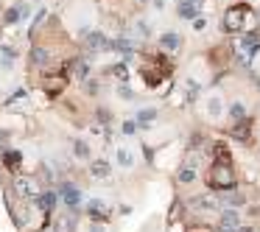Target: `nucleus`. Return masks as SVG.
I'll use <instances>...</instances> for the list:
<instances>
[{"label":"nucleus","mask_w":260,"mask_h":232,"mask_svg":"<svg viewBox=\"0 0 260 232\" xmlns=\"http://www.w3.org/2000/svg\"><path fill=\"white\" fill-rule=\"evenodd\" d=\"M252 25H255V14L249 6H232V9H226L224 14V28L229 34H241V31H252Z\"/></svg>","instance_id":"f257e3e1"},{"label":"nucleus","mask_w":260,"mask_h":232,"mask_svg":"<svg viewBox=\"0 0 260 232\" xmlns=\"http://www.w3.org/2000/svg\"><path fill=\"white\" fill-rule=\"evenodd\" d=\"M210 188L213 190H232L235 188V171L229 165V160H215L213 168H210Z\"/></svg>","instance_id":"f03ea898"},{"label":"nucleus","mask_w":260,"mask_h":232,"mask_svg":"<svg viewBox=\"0 0 260 232\" xmlns=\"http://www.w3.org/2000/svg\"><path fill=\"white\" fill-rule=\"evenodd\" d=\"M171 73V62H165L162 56H154L151 65H143V78H146L148 87H157L162 78H168Z\"/></svg>","instance_id":"7ed1b4c3"},{"label":"nucleus","mask_w":260,"mask_h":232,"mask_svg":"<svg viewBox=\"0 0 260 232\" xmlns=\"http://www.w3.org/2000/svg\"><path fill=\"white\" fill-rule=\"evenodd\" d=\"M260 48V36L255 31H249L246 36H241L235 42V51H238V59L243 62V65H249V59H252V54Z\"/></svg>","instance_id":"20e7f679"},{"label":"nucleus","mask_w":260,"mask_h":232,"mask_svg":"<svg viewBox=\"0 0 260 232\" xmlns=\"http://www.w3.org/2000/svg\"><path fill=\"white\" fill-rule=\"evenodd\" d=\"M191 207H193V210H204V213H215L218 207H221V199H218V196H213V193H207V196L193 199Z\"/></svg>","instance_id":"39448f33"},{"label":"nucleus","mask_w":260,"mask_h":232,"mask_svg":"<svg viewBox=\"0 0 260 232\" xmlns=\"http://www.w3.org/2000/svg\"><path fill=\"white\" fill-rule=\"evenodd\" d=\"M42 87H45V92L51 95V98H56L59 92L68 87V76H62V73H56V76H48Z\"/></svg>","instance_id":"423d86ee"},{"label":"nucleus","mask_w":260,"mask_h":232,"mask_svg":"<svg viewBox=\"0 0 260 232\" xmlns=\"http://www.w3.org/2000/svg\"><path fill=\"white\" fill-rule=\"evenodd\" d=\"M14 190H17L20 196H36V193H39V185H36V179H31V177H17Z\"/></svg>","instance_id":"0eeeda50"},{"label":"nucleus","mask_w":260,"mask_h":232,"mask_svg":"<svg viewBox=\"0 0 260 232\" xmlns=\"http://www.w3.org/2000/svg\"><path fill=\"white\" fill-rule=\"evenodd\" d=\"M87 213H90V218H95V221H106V218H109V207L98 199H92L90 204H87Z\"/></svg>","instance_id":"6e6552de"},{"label":"nucleus","mask_w":260,"mask_h":232,"mask_svg":"<svg viewBox=\"0 0 260 232\" xmlns=\"http://www.w3.org/2000/svg\"><path fill=\"white\" fill-rule=\"evenodd\" d=\"M238 227H241V215L235 210H226L221 215V232H235Z\"/></svg>","instance_id":"1a4fd4ad"},{"label":"nucleus","mask_w":260,"mask_h":232,"mask_svg":"<svg viewBox=\"0 0 260 232\" xmlns=\"http://www.w3.org/2000/svg\"><path fill=\"white\" fill-rule=\"evenodd\" d=\"M249 134H252V121H241L235 123V129H232V137L235 140H249Z\"/></svg>","instance_id":"9d476101"},{"label":"nucleus","mask_w":260,"mask_h":232,"mask_svg":"<svg viewBox=\"0 0 260 232\" xmlns=\"http://www.w3.org/2000/svg\"><path fill=\"white\" fill-rule=\"evenodd\" d=\"M87 48H92V51H104V48H109V39H106L104 34L92 31L90 36H87Z\"/></svg>","instance_id":"9b49d317"},{"label":"nucleus","mask_w":260,"mask_h":232,"mask_svg":"<svg viewBox=\"0 0 260 232\" xmlns=\"http://www.w3.org/2000/svg\"><path fill=\"white\" fill-rule=\"evenodd\" d=\"M79 188H73V185H65V188H62V201H65V204H68V207H76V204H79Z\"/></svg>","instance_id":"f8f14e48"},{"label":"nucleus","mask_w":260,"mask_h":232,"mask_svg":"<svg viewBox=\"0 0 260 232\" xmlns=\"http://www.w3.org/2000/svg\"><path fill=\"white\" fill-rule=\"evenodd\" d=\"M53 204H56V196H53L51 190H45V193L39 196V207H42V213H45V218L53 213Z\"/></svg>","instance_id":"ddd939ff"},{"label":"nucleus","mask_w":260,"mask_h":232,"mask_svg":"<svg viewBox=\"0 0 260 232\" xmlns=\"http://www.w3.org/2000/svg\"><path fill=\"white\" fill-rule=\"evenodd\" d=\"M31 62H34L36 67H42V65L51 62V54H48L45 48H34V51H31Z\"/></svg>","instance_id":"4468645a"},{"label":"nucleus","mask_w":260,"mask_h":232,"mask_svg":"<svg viewBox=\"0 0 260 232\" xmlns=\"http://www.w3.org/2000/svg\"><path fill=\"white\" fill-rule=\"evenodd\" d=\"M90 174H92V177H98V179H106V177H109V165H106L104 160H98V162H92Z\"/></svg>","instance_id":"2eb2a0df"},{"label":"nucleus","mask_w":260,"mask_h":232,"mask_svg":"<svg viewBox=\"0 0 260 232\" xmlns=\"http://www.w3.org/2000/svg\"><path fill=\"white\" fill-rule=\"evenodd\" d=\"M73 230H76V218L73 215H62L56 224V232H73Z\"/></svg>","instance_id":"dca6fc26"},{"label":"nucleus","mask_w":260,"mask_h":232,"mask_svg":"<svg viewBox=\"0 0 260 232\" xmlns=\"http://www.w3.org/2000/svg\"><path fill=\"white\" fill-rule=\"evenodd\" d=\"M3 162H6V168H12V171H17V165L23 162V157L17 154V151H6V157H3Z\"/></svg>","instance_id":"f3484780"},{"label":"nucleus","mask_w":260,"mask_h":232,"mask_svg":"<svg viewBox=\"0 0 260 232\" xmlns=\"http://www.w3.org/2000/svg\"><path fill=\"white\" fill-rule=\"evenodd\" d=\"M45 11H39V14H36V20H34V25H31V31H28V36H36V34H39V28H42V22H45Z\"/></svg>","instance_id":"a211bd4d"},{"label":"nucleus","mask_w":260,"mask_h":232,"mask_svg":"<svg viewBox=\"0 0 260 232\" xmlns=\"http://www.w3.org/2000/svg\"><path fill=\"white\" fill-rule=\"evenodd\" d=\"M213 154H215V160H229V148H226L224 143H215L213 145Z\"/></svg>","instance_id":"6ab92c4d"},{"label":"nucleus","mask_w":260,"mask_h":232,"mask_svg":"<svg viewBox=\"0 0 260 232\" xmlns=\"http://www.w3.org/2000/svg\"><path fill=\"white\" fill-rule=\"evenodd\" d=\"M162 45H165V48H179V36H176V34H165V36H162Z\"/></svg>","instance_id":"aec40b11"},{"label":"nucleus","mask_w":260,"mask_h":232,"mask_svg":"<svg viewBox=\"0 0 260 232\" xmlns=\"http://www.w3.org/2000/svg\"><path fill=\"white\" fill-rule=\"evenodd\" d=\"M193 177H196V174H193V165H185L179 171V182H193Z\"/></svg>","instance_id":"412c9836"},{"label":"nucleus","mask_w":260,"mask_h":232,"mask_svg":"<svg viewBox=\"0 0 260 232\" xmlns=\"http://www.w3.org/2000/svg\"><path fill=\"white\" fill-rule=\"evenodd\" d=\"M112 76L121 78V81H126V78H129V70H126V65H115V67H112Z\"/></svg>","instance_id":"4be33fe9"},{"label":"nucleus","mask_w":260,"mask_h":232,"mask_svg":"<svg viewBox=\"0 0 260 232\" xmlns=\"http://www.w3.org/2000/svg\"><path fill=\"white\" fill-rule=\"evenodd\" d=\"M224 201H229V204H243V196H241V193H224Z\"/></svg>","instance_id":"5701e85b"},{"label":"nucleus","mask_w":260,"mask_h":232,"mask_svg":"<svg viewBox=\"0 0 260 232\" xmlns=\"http://www.w3.org/2000/svg\"><path fill=\"white\" fill-rule=\"evenodd\" d=\"M118 160H121V162H123L126 168L132 165V154H129V151H126V148H121V151H118Z\"/></svg>","instance_id":"b1692460"},{"label":"nucleus","mask_w":260,"mask_h":232,"mask_svg":"<svg viewBox=\"0 0 260 232\" xmlns=\"http://www.w3.org/2000/svg\"><path fill=\"white\" fill-rule=\"evenodd\" d=\"M154 118H157V112H154V109H146V112H140V118H137V121L146 123V121H154Z\"/></svg>","instance_id":"393cba45"},{"label":"nucleus","mask_w":260,"mask_h":232,"mask_svg":"<svg viewBox=\"0 0 260 232\" xmlns=\"http://www.w3.org/2000/svg\"><path fill=\"white\" fill-rule=\"evenodd\" d=\"M76 154H79V157H90V148H87V143H81V140H79V143H76Z\"/></svg>","instance_id":"a878e982"},{"label":"nucleus","mask_w":260,"mask_h":232,"mask_svg":"<svg viewBox=\"0 0 260 232\" xmlns=\"http://www.w3.org/2000/svg\"><path fill=\"white\" fill-rule=\"evenodd\" d=\"M232 118H235V121H241V118H243V107H241V104H235V107H232Z\"/></svg>","instance_id":"bb28decb"},{"label":"nucleus","mask_w":260,"mask_h":232,"mask_svg":"<svg viewBox=\"0 0 260 232\" xmlns=\"http://www.w3.org/2000/svg\"><path fill=\"white\" fill-rule=\"evenodd\" d=\"M135 129H137L135 123H123V132H126V134H132V132H135Z\"/></svg>","instance_id":"cd10ccee"},{"label":"nucleus","mask_w":260,"mask_h":232,"mask_svg":"<svg viewBox=\"0 0 260 232\" xmlns=\"http://www.w3.org/2000/svg\"><path fill=\"white\" fill-rule=\"evenodd\" d=\"M235 232H252V230H243V227H238V230Z\"/></svg>","instance_id":"c85d7f7f"}]
</instances>
